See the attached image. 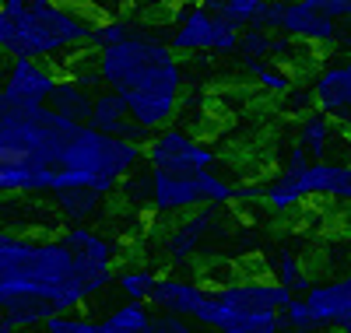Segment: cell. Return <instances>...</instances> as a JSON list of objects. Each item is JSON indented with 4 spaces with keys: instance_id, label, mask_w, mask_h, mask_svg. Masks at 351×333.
<instances>
[{
    "instance_id": "1f68e13d",
    "label": "cell",
    "mask_w": 351,
    "mask_h": 333,
    "mask_svg": "<svg viewBox=\"0 0 351 333\" xmlns=\"http://www.w3.org/2000/svg\"><path fill=\"white\" fill-rule=\"evenodd\" d=\"M337 333H351V316H348V319L341 323V330H337Z\"/></svg>"
},
{
    "instance_id": "8992f818",
    "label": "cell",
    "mask_w": 351,
    "mask_h": 333,
    "mask_svg": "<svg viewBox=\"0 0 351 333\" xmlns=\"http://www.w3.org/2000/svg\"><path fill=\"white\" fill-rule=\"evenodd\" d=\"M243 28L221 14H211L208 8H180L172 14L169 46L176 53H239Z\"/></svg>"
},
{
    "instance_id": "ac0fdd59",
    "label": "cell",
    "mask_w": 351,
    "mask_h": 333,
    "mask_svg": "<svg viewBox=\"0 0 351 333\" xmlns=\"http://www.w3.org/2000/svg\"><path fill=\"white\" fill-rule=\"evenodd\" d=\"M158 278L152 267L144 263H130V267H120V274H116V288H120L123 301H152L155 288H158Z\"/></svg>"
},
{
    "instance_id": "f1b7e54d",
    "label": "cell",
    "mask_w": 351,
    "mask_h": 333,
    "mask_svg": "<svg viewBox=\"0 0 351 333\" xmlns=\"http://www.w3.org/2000/svg\"><path fill=\"white\" fill-rule=\"evenodd\" d=\"M152 333H193V326H190V319H183V316L158 312V316L152 319Z\"/></svg>"
},
{
    "instance_id": "7a4b0ae2",
    "label": "cell",
    "mask_w": 351,
    "mask_h": 333,
    "mask_svg": "<svg viewBox=\"0 0 351 333\" xmlns=\"http://www.w3.org/2000/svg\"><path fill=\"white\" fill-rule=\"evenodd\" d=\"M95 67L109 92H116L130 106L134 123L148 127L152 134L172 127L186 77L180 67V53L169 42H162L144 28L141 36L127 42L99 49Z\"/></svg>"
},
{
    "instance_id": "cb8c5ba5",
    "label": "cell",
    "mask_w": 351,
    "mask_h": 333,
    "mask_svg": "<svg viewBox=\"0 0 351 333\" xmlns=\"http://www.w3.org/2000/svg\"><path fill=\"white\" fill-rule=\"evenodd\" d=\"M152 193H155V183H152V169L144 172H134L127 183L120 186V197L127 207H141V210H152Z\"/></svg>"
},
{
    "instance_id": "5bb4252c",
    "label": "cell",
    "mask_w": 351,
    "mask_h": 333,
    "mask_svg": "<svg viewBox=\"0 0 351 333\" xmlns=\"http://www.w3.org/2000/svg\"><path fill=\"white\" fill-rule=\"evenodd\" d=\"M306 301H309L319 330H341V323L351 316V278L313 284Z\"/></svg>"
},
{
    "instance_id": "d6986e66",
    "label": "cell",
    "mask_w": 351,
    "mask_h": 333,
    "mask_svg": "<svg viewBox=\"0 0 351 333\" xmlns=\"http://www.w3.org/2000/svg\"><path fill=\"white\" fill-rule=\"evenodd\" d=\"M152 319L148 301H123L102 319V326L106 333H152Z\"/></svg>"
},
{
    "instance_id": "5b68a950",
    "label": "cell",
    "mask_w": 351,
    "mask_h": 333,
    "mask_svg": "<svg viewBox=\"0 0 351 333\" xmlns=\"http://www.w3.org/2000/svg\"><path fill=\"white\" fill-rule=\"evenodd\" d=\"M309 197L351 204V162H313L295 144L288 151L281 172L267 183V207L295 210Z\"/></svg>"
},
{
    "instance_id": "484cf974",
    "label": "cell",
    "mask_w": 351,
    "mask_h": 333,
    "mask_svg": "<svg viewBox=\"0 0 351 333\" xmlns=\"http://www.w3.org/2000/svg\"><path fill=\"white\" fill-rule=\"evenodd\" d=\"M281 326H288L291 333H316V330H319V326H316V316H313V309H309V301L299 298V295L281 309Z\"/></svg>"
},
{
    "instance_id": "4fadbf2b",
    "label": "cell",
    "mask_w": 351,
    "mask_h": 333,
    "mask_svg": "<svg viewBox=\"0 0 351 333\" xmlns=\"http://www.w3.org/2000/svg\"><path fill=\"white\" fill-rule=\"evenodd\" d=\"M344 134V127L337 123L334 116H327L324 109H313L299 119V127H295V144L306 151V155L313 162H337L330 158L334 155V147L341 144L337 137Z\"/></svg>"
},
{
    "instance_id": "603a6c76",
    "label": "cell",
    "mask_w": 351,
    "mask_h": 333,
    "mask_svg": "<svg viewBox=\"0 0 351 333\" xmlns=\"http://www.w3.org/2000/svg\"><path fill=\"white\" fill-rule=\"evenodd\" d=\"M256 88H260V92H267V95H278V99H285L288 92H291V88H295L299 84V74L295 71H288V67H278V64H267V67H263L256 77Z\"/></svg>"
},
{
    "instance_id": "9c48e42d",
    "label": "cell",
    "mask_w": 351,
    "mask_h": 333,
    "mask_svg": "<svg viewBox=\"0 0 351 333\" xmlns=\"http://www.w3.org/2000/svg\"><path fill=\"white\" fill-rule=\"evenodd\" d=\"M281 36H291L313 49H327L341 39V25L334 14H327L316 0H288V11L281 21Z\"/></svg>"
},
{
    "instance_id": "ffe728a7",
    "label": "cell",
    "mask_w": 351,
    "mask_h": 333,
    "mask_svg": "<svg viewBox=\"0 0 351 333\" xmlns=\"http://www.w3.org/2000/svg\"><path fill=\"white\" fill-rule=\"evenodd\" d=\"M263 4H267V0H204V8H208L211 14H221L228 21H236L239 28H253Z\"/></svg>"
},
{
    "instance_id": "2e32d148",
    "label": "cell",
    "mask_w": 351,
    "mask_h": 333,
    "mask_svg": "<svg viewBox=\"0 0 351 333\" xmlns=\"http://www.w3.org/2000/svg\"><path fill=\"white\" fill-rule=\"evenodd\" d=\"M49 200L64 225H92L99 210L106 207V197L95 190H64V193H53Z\"/></svg>"
},
{
    "instance_id": "7c38bea8",
    "label": "cell",
    "mask_w": 351,
    "mask_h": 333,
    "mask_svg": "<svg viewBox=\"0 0 351 333\" xmlns=\"http://www.w3.org/2000/svg\"><path fill=\"white\" fill-rule=\"evenodd\" d=\"M211 288L200 284L197 278H180V274H162L158 278V288L152 295V306L158 312H169V316H183V319H193L200 312V306L208 301Z\"/></svg>"
},
{
    "instance_id": "277c9868",
    "label": "cell",
    "mask_w": 351,
    "mask_h": 333,
    "mask_svg": "<svg viewBox=\"0 0 351 333\" xmlns=\"http://www.w3.org/2000/svg\"><path fill=\"white\" fill-rule=\"evenodd\" d=\"M295 298L285 284L263 278H236L211 288L208 301L193 316L197 326L218 333H278L281 309Z\"/></svg>"
},
{
    "instance_id": "ba28073f",
    "label": "cell",
    "mask_w": 351,
    "mask_h": 333,
    "mask_svg": "<svg viewBox=\"0 0 351 333\" xmlns=\"http://www.w3.org/2000/svg\"><path fill=\"white\" fill-rule=\"evenodd\" d=\"M148 151V169L155 172H176V175H200L218 169V151L211 144H204L200 137L180 130V127H165L152 137Z\"/></svg>"
},
{
    "instance_id": "7402d4cb",
    "label": "cell",
    "mask_w": 351,
    "mask_h": 333,
    "mask_svg": "<svg viewBox=\"0 0 351 333\" xmlns=\"http://www.w3.org/2000/svg\"><path fill=\"white\" fill-rule=\"evenodd\" d=\"M148 25H137L130 18H109V21H99L95 25V46L106 49V46H116V42H127L134 36H141Z\"/></svg>"
},
{
    "instance_id": "d4e9b609",
    "label": "cell",
    "mask_w": 351,
    "mask_h": 333,
    "mask_svg": "<svg viewBox=\"0 0 351 333\" xmlns=\"http://www.w3.org/2000/svg\"><path fill=\"white\" fill-rule=\"evenodd\" d=\"M274 36L278 32H256V28H246L243 42H239V60H260V64H271L274 60Z\"/></svg>"
},
{
    "instance_id": "44dd1931",
    "label": "cell",
    "mask_w": 351,
    "mask_h": 333,
    "mask_svg": "<svg viewBox=\"0 0 351 333\" xmlns=\"http://www.w3.org/2000/svg\"><path fill=\"white\" fill-rule=\"evenodd\" d=\"M274 274H278V284H285L291 295H299V298H306L309 288H313V281H309V274H306V267H302L295 256H291L288 249L278 253V260H274Z\"/></svg>"
},
{
    "instance_id": "30bf717a",
    "label": "cell",
    "mask_w": 351,
    "mask_h": 333,
    "mask_svg": "<svg viewBox=\"0 0 351 333\" xmlns=\"http://www.w3.org/2000/svg\"><path fill=\"white\" fill-rule=\"evenodd\" d=\"M152 210L155 214H193L208 207L200 190V175H176V172H155L152 169Z\"/></svg>"
},
{
    "instance_id": "8fae6325",
    "label": "cell",
    "mask_w": 351,
    "mask_h": 333,
    "mask_svg": "<svg viewBox=\"0 0 351 333\" xmlns=\"http://www.w3.org/2000/svg\"><path fill=\"white\" fill-rule=\"evenodd\" d=\"M218 210L221 207H200L193 214H183V221H176L169 232H165V242L162 249L172 263H186L197 256V249L204 246V238H208L215 228H218Z\"/></svg>"
},
{
    "instance_id": "4316f807",
    "label": "cell",
    "mask_w": 351,
    "mask_h": 333,
    "mask_svg": "<svg viewBox=\"0 0 351 333\" xmlns=\"http://www.w3.org/2000/svg\"><path fill=\"white\" fill-rule=\"evenodd\" d=\"M43 333H106L102 319H88V316H77V312H67V316H56L43 326Z\"/></svg>"
},
{
    "instance_id": "836d02e7",
    "label": "cell",
    "mask_w": 351,
    "mask_h": 333,
    "mask_svg": "<svg viewBox=\"0 0 351 333\" xmlns=\"http://www.w3.org/2000/svg\"><path fill=\"white\" fill-rule=\"evenodd\" d=\"M316 4H324V0H316Z\"/></svg>"
},
{
    "instance_id": "6da1fadb",
    "label": "cell",
    "mask_w": 351,
    "mask_h": 333,
    "mask_svg": "<svg viewBox=\"0 0 351 333\" xmlns=\"http://www.w3.org/2000/svg\"><path fill=\"white\" fill-rule=\"evenodd\" d=\"M120 270L109 263L81 260L60 235H28L4 232L0 235V298L28 295L43 298L67 316L84 301L106 295L116 284Z\"/></svg>"
},
{
    "instance_id": "d6a6232c",
    "label": "cell",
    "mask_w": 351,
    "mask_h": 333,
    "mask_svg": "<svg viewBox=\"0 0 351 333\" xmlns=\"http://www.w3.org/2000/svg\"><path fill=\"white\" fill-rule=\"evenodd\" d=\"M32 4H43V0H32Z\"/></svg>"
},
{
    "instance_id": "52a82bcc",
    "label": "cell",
    "mask_w": 351,
    "mask_h": 333,
    "mask_svg": "<svg viewBox=\"0 0 351 333\" xmlns=\"http://www.w3.org/2000/svg\"><path fill=\"white\" fill-rule=\"evenodd\" d=\"M56 81H60V71L49 60L11 56L4 92H0V116H32L46 109Z\"/></svg>"
},
{
    "instance_id": "3957f363",
    "label": "cell",
    "mask_w": 351,
    "mask_h": 333,
    "mask_svg": "<svg viewBox=\"0 0 351 333\" xmlns=\"http://www.w3.org/2000/svg\"><path fill=\"white\" fill-rule=\"evenodd\" d=\"M95 25L99 21L81 14V8L43 0L18 18L0 11V46L11 56H32L53 64L60 56L81 53L84 46H95Z\"/></svg>"
},
{
    "instance_id": "83f0119b",
    "label": "cell",
    "mask_w": 351,
    "mask_h": 333,
    "mask_svg": "<svg viewBox=\"0 0 351 333\" xmlns=\"http://www.w3.org/2000/svg\"><path fill=\"white\" fill-rule=\"evenodd\" d=\"M281 109L285 112H291V116H306V112H313L316 109V95H313V88H302V84H295L291 92L281 99Z\"/></svg>"
},
{
    "instance_id": "e0dca14e",
    "label": "cell",
    "mask_w": 351,
    "mask_h": 333,
    "mask_svg": "<svg viewBox=\"0 0 351 333\" xmlns=\"http://www.w3.org/2000/svg\"><path fill=\"white\" fill-rule=\"evenodd\" d=\"M99 134H109V137H127V130L134 127V116H130V106L109 92V88H102V92H95V109H92V123Z\"/></svg>"
},
{
    "instance_id": "9a60e30c",
    "label": "cell",
    "mask_w": 351,
    "mask_h": 333,
    "mask_svg": "<svg viewBox=\"0 0 351 333\" xmlns=\"http://www.w3.org/2000/svg\"><path fill=\"white\" fill-rule=\"evenodd\" d=\"M49 109H53L56 116L71 119V123L88 127V123H92V109H95V92L67 71V74H60V81H56V88H53Z\"/></svg>"
},
{
    "instance_id": "f546056e",
    "label": "cell",
    "mask_w": 351,
    "mask_h": 333,
    "mask_svg": "<svg viewBox=\"0 0 351 333\" xmlns=\"http://www.w3.org/2000/svg\"><path fill=\"white\" fill-rule=\"evenodd\" d=\"M319 8H324L327 14H334L337 21H341V18H351V0H324Z\"/></svg>"
},
{
    "instance_id": "4dcf8cb0",
    "label": "cell",
    "mask_w": 351,
    "mask_h": 333,
    "mask_svg": "<svg viewBox=\"0 0 351 333\" xmlns=\"http://www.w3.org/2000/svg\"><path fill=\"white\" fill-rule=\"evenodd\" d=\"M344 67H348V109H344V116L337 119V123L351 134V46H348V56H344Z\"/></svg>"
}]
</instances>
